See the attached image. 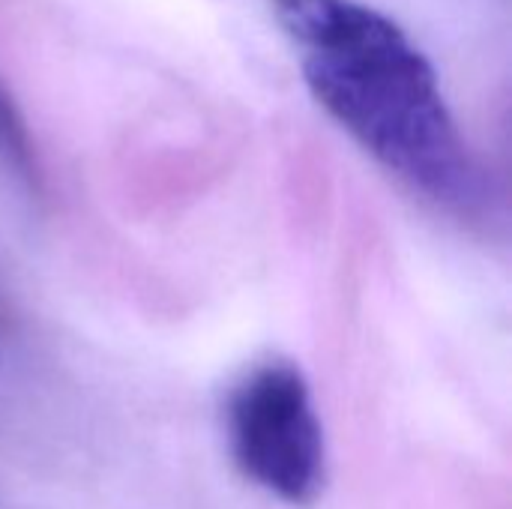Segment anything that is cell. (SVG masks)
<instances>
[{
	"label": "cell",
	"instance_id": "obj_1",
	"mask_svg": "<svg viewBox=\"0 0 512 509\" xmlns=\"http://www.w3.org/2000/svg\"><path fill=\"white\" fill-rule=\"evenodd\" d=\"M270 9L306 51L309 93L360 147L438 204L477 201L480 174L438 75L393 18L360 0H270Z\"/></svg>",
	"mask_w": 512,
	"mask_h": 509
},
{
	"label": "cell",
	"instance_id": "obj_2",
	"mask_svg": "<svg viewBox=\"0 0 512 509\" xmlns=\"http://www.w3.org/2000/svg\"><path fill=\"white\" fill-rule=\"evenodd\" d=\"M234 465L285 504H312L324 486V432L309 384L294 363L270 360L246 372L225 402Z\"/></svg>",
	"mask_w": 512,
	"mask_h": 509
},
{
	"label": "cell",
	"instance_id": "obj_3",
	"mask_svg": "<svg viewBox=\"0 0 512 509\" xmlns=\"http://www.w3.org/2000/svg\"><path fill=\"white\" fill-rule=\"evenodd\" d=\"M0 162L6 168H12L24 183L36 186V180H39L36 150H33V141H30L21 111L3 84H0Z\"/></svg>",
	"mask_w": 512,
	"mask_h": 509
}]
</instances>
